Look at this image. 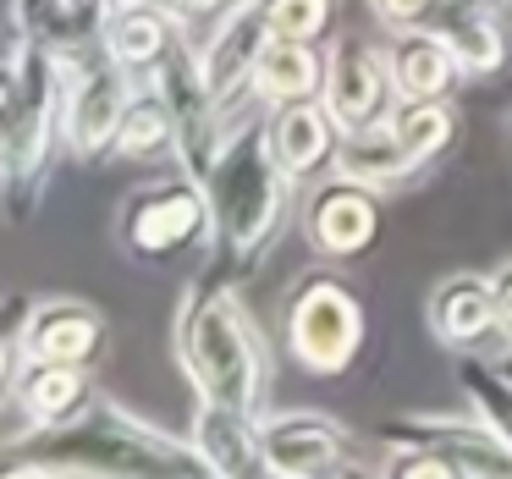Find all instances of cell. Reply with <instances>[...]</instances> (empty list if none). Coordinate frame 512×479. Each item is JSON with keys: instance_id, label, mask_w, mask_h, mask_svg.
<instances>
[{"instance_id": "cell-12", "label": "cell", "mask_w": 512, "mask_h": 479, "mask_svg": "<svg viewBox=\"0 0 512 479\" xmlns=\"http://www.w3.org/2000/svg\"><path fill=\"white\" fill-rule=\"evenodd\" d=\"M270 39H276V28H270L265 0H226L210 17V34L199 39V72H204V89L226 111L254 100V72Z\"/></svg>"}, {"instance_id": "cell-25", "label": "cell", "mask_w": 512, "mask_h": 479, "mask_svg": "<svg viewBox=\"0 0 512 479\" xmlns=\"http://www.w3.org/2000/svg\"><path fill=\"white\" fill-rule=\"evenodd\" d=\"M457 386H463L468 408H474L479 419H485L490 430L512 446V375H501L496 358L485 364V358L463 353V358H457Z\"/></svg>"}, {"instance_id": "cell-15", "label": "cell", "mask_w": 512, "mask_h": 479, "mask_svg": "<svg viewBox=\"0 0 512 479\" xmlns=\"http://www.w3.org/2000/svg\"><path fill=\"white\" fill-rule=\"evenodd\" d=\"M188 441L204 457V468L221 479H248L265 474V452H259V419L232 402H215L204 391H193V419H188Z\"/></svg>"}, {"instance_id": "cell-32", "label": "cell", "mask_w": 512, "mask_h": 479, "mask_svg": "<svg viewBox=\"0 0 512 479\" xmlns=\"http://www.w3.org/2000/svg\"><path fill=\"white\" fill-rule=\"evenodd\" d=\"M496 364H501V375H512V342H507V347H501V353H496Z\"/></svg>"}, {"instance_id": "cell-28", "label": "cell", "mask_w": 512, "mask_h": 479, "mask_svg": "<svg viewBox=\"0 0 512 479\" xmlns=\"http://www.w3.org/2000/svg\"><path fill=\"white\" fill-rule=\"evenodd\" d=\"M446 0H369V12L380 17V28H391V34H408V28H424L441 17Z\"/></svg>"}, {"instance_id": "cell-18", "label": "cell", "mask_w": 512, "mask_h": 479, "mask_svg": "<svg viewBox=\"0 0 512 479\" xmlns=\"http://www.w3.org/2000/svg\"><path fill=\"white\" fill-rule=\"evenodd\" d=\"M430 336L452 353H474L479 342L501 336V320H496V287L490 276H474V270H457V276L435 281L430 287Z\"/></svg>"}, {"instance_id": "cell-7", "label": "cell", "mask_w": 512, "mask_h": 479, "mask_svg": "<svg viewBox=\"0 0 512 479\" xmlns=\"http://www.w3.org/2000/svg\"><path fill=\"white\" fill-rule=\"evenodd\" d=\"M111 347V325L94 303L83 298H23L17 292L6 309V364H0V386L17 380L28 364H78L94 369Z\"/></svg>"}, {"instance_id": "cell-30", "label": "cell", "mask_w": 512, "mask_h": 479, "mask_svg": "<svg viewBox=\"0 0 512 479\" xmlns=\"http://www.w3.org/2000/svg\"><path fill=\"white\" fill-rule=\"evenodd\" d=\"M116 6H122V0H72V12H78L83 28H89V39L105 34V23L116 17Z\"/></svg>"}, {"instance_id": "cell-5", "label": "cell", "mask_w": 512, "mask_h": 479, "mask_svg": "<svg viewBox=\"0 0 512 479\" xmlns=\"http://www.w3.org/2000/svg\"><path fill=\"white\" fill-rule=\"evenodd\" d=\"M111 237L138 265H177V259H210L215 254V210L210 193L193 171L171 166L133 182L116 199Z\"/></svg>"}, {"instance_id": "cell-9", "label": "cell", "mask_w": 512, "mask_h": 479, "mask_svg": "<svg viewBox=\"0 0 512 479\" xmlns=\"http://www.w3.org/2000/svg\"><path fill=\"white\" fill-rule=\"evenodd\" d=\"M320 100H325V111L336 116L342 133L391 122L397 105H402L397 72H391V45H375V39H364V34L331 39V50H325V89H320Z\"/></svg>"}, {"instance_id": "cell-21", "label": "cell", "mask_w": 512, "mask_h": 479, "mask_svg": "<svg viewBox=\"0 0 512 479\" xmlns=\"http://www.w3.org/2000/svg\"><path fill=\"white\" fill-rule=\"evenodd\" d=\"M336 171L369 182V188H380V193H397V188H408V182H419V166H413V155L402 149L397 122H375V127H353V133H342Z\"/></svg>"}, {"instance_id": "cell-17", "label": "cell", "mask_w": 512, "mask_h": 479, "mask_svg": "<svg viewBox=\"0 0 512 479\" xmlns=\"http://www.w3.org/2000/svg\"><path fill=\"white\" fill-rule=\"evenodd\" d=\"M270 144L276 160L292 177L309 182L331 177L336 171V149H342V127L325 111V100H292V105H270Z\"/></svg>"}, {"instance_id": "cell-22", "label": "cell", "mask_w": 512, "mask_h": 479, "mask_svg": "<svg viewBox=\"0 0 512 479\" xmlns=\"http://www.w3.org/2000/svg\"><path fill=\"white\" fill-rule=\"evenodd\" d=\"M325 89V50L320 39H270L254 72V100L292 105V100H320Z\"/></svg>"}, {"instance_id": "cell-8", "label": "cell", "mask_w": 512, "mask_h": 479, "mask_svg": "<svg viewBox=\"0 0 512 479\" xmlns=\"http://www.w3.org/2000/svg\"><path fill=\"white\" fill-rule=\"evenodd\" d=\"M61 67H67V149L78 160H111L127 122V105L138 94L133 72L100 39L61 50Z\"/></svg>"}, {"instance_id": "cell-10", "label": "cell", "mask_w": 512, "mask_h": 479, "mask_svg": "<svg viewBox=\"0 0 512 479\" xmlns=\"http://www.w3.org/2000/svg\"><path fill=\"white\" fill-rule=\"evenodd\" d=\"M380 441L419 446V452H430L452 479H463V474L512 479V446L501 441L474 408H468V419L463 413H397V419L380 424Z\"/></svg>"}, {"instance_id": "cell-14", "label": "cell", "mask_w": 512, "mask_h": 479, "mask_svg": "<svg viewBox=\"0 0 512 479\" xmlns=\"http://www.w3.org/2000/svg\"><path fill=\"white\" fill-rule=\"evenodd\" d=\"M94 380L89 369L78 364H28L17 380H6V419H12V435L6 446L23 441L34 430H61V424L83 419L94 408Z\"/></svg>"}, {"instance_id": "cell-13", "label": "cell", "mask_w": 512, "mask_h": 479, "mask_svg": "<svg viewBox=\"0 0 512 479\" xmlns=\"http://www.w3.org/2000/svg\"><path fill=\"white\" fill-rule=\"evenodd\" d=\"M259 452H265V474L281 479H320L342 474L358 463L353 435L325 413H265L259 419Z\"/></svg>"}, {"instance_id": "cell-20", "label": "cell", "mask_w": 512, "mask_h": 479, "mask_svg": "<svg viewBox=\"0 0 512 479\" xmlns=\"http://www.w3.org/2000/svg\"><path fill=\"white\" fill-rule=\"evenodd\" d=\"M391 72H397L402 100H452V89L463 83V61L435 23L391 39Z\"/></svg>"}, {"instance_id": "cell-2", "label": "cell", "mask_w": 512, "mask_h": 479, "mask_svg": "<svg viewBox=\"0 0 512 479\" xmlns=\"http://www.w3.org/2000/svg\"><path fill=\"white\" fill-rule=\"evenodd\" d=\"M171 347H177V364L193 391L265 419L276 369H270L265 331L254 325V314L243 303V276L237 270H226L221 259H199L193 281L177 298Z\"/></svg>"}, {"instance_id": "cell-1", "label": "cell", "mask_w": 512, "mask_h": 479, "mask_svg": "<svg viewBox=\"0 0 512 479\" xmlns=\"http://www.w3.org/2000/svg\"><path fill=\"white\" fill-rule=\"evenodd\" d=\"M204 193H210L215 210V254L226 270L237 276H254V265L276 248V237L287 232V221L303 210L298 188L287 166L276 160V144H270V105L248 100L232 111L215 155L204 160L199 171Z\"/></svg>"}, {"instance_id": "cell-11", "label": "cell", "mask_w": 512, "mask_h": 479, "mask_svg": "<svg viewBox=\"0 0 512 479\" xmlns=\"http://www.w3.org/2000/svg\"><path fill=\"white\" fill-rule=\"evenodd\" d=\"M303 237H309L314 259H336V265H353L369 248L380 243V188L358 177H331L309 182V199H303Z\"/></svg>"}, {"instance_id": "cell-24", "label": "cell", "mask_w": 512, "mask_h": 479, "mask_svg": "<svg viewBox=\"0 0 512 479\" xmlns=\"http://www.w3.org/2000/svg\"><path fill=\"white\" fill-rule=\"evenodd\" d=\"M391 122H397V138H402V149L413 155L419 177L441 166V160L457 149V138H463V122H457L452 100H402Z\"/></svg>"}, {"instance_id": "cell-19", "label": "cell", "mask_w": 512, "mask_h": 479, "mask_svg": "<svg viewBox=\"0 0 512 479\" xmlns=\"http://www.w3.org/2000/svg\"><path fill=\"white\" fill-rule=\"evenodd\" d=\"M435 28L457 50L463 78H496V72H507L512 39H507V12L501 6H490V0H446Z\"/></svg>"}, {"instance_id": "cell-23", "label": "cell", "mask_w": 512, "mask_h": 479, "mask_svg": "<svg viewBox=\"0 0 512 479\" xmlns=\"http://www.w3.org/2000/svg\"><path fill=\"white\" fill-rule=\"evenodd\" d=\"M111 160H127V166H166V160H177V111H171V100L155 83H138Z\"/></svg>"}, {"instance_id": "cell-27", "label": "cell", "mask_w": 512, "mask_h": 479, "mask_svg": "<svg viewBox=\"0 0 512 479\" xmlns=\"http://www.w3.org/2000/svg\"><path fill=\"white\" fill-rule=\"evenodd\" d=\"M281 39H325L336 28V0H265Z\"/></svg>"}, {"instance_id": "cell-26", "label": "cell", "mask_w": 512, "mask_h": 479, "mask_svg": "<svg viewBox=\"0 0 512 479\" xmlns=\"http://www.w3.org/2000/svg\"><path fill=\"white\" fill-rule=\"evenodd\" d=\"M12 28L28 39H39L45 50H78L94 45L89 28L78 23L72 0H12Z\"/></svg>"}, {"instance_id": "cell-29", "label": "cell", "mask_w": 512, "mask_h": 479, "mask_svg": "<svg viewBox=\"0 0 512 479\" xmlns=\"http://www.w3.org/2000/svg\"><path fill=\"white\" fill-rule=\"evenodd\" d=\"M490 287H496V320H501V342H512V259L490 270Z\"/></svg>"}, {"instance_id": "cell-31", "label": "cell", "mask_w": 512, "mask_h": 479, "mask_svg": "<svg viewBox=\"0 0 512 479\" xmlns=\"http://www.w3.org/2000/svg\"><path fill=\"white\" fill-rule=\"evenodd\" d=\"M149 6H160V12L182 17V23H204V17H215L226 6V0H149Z\"/></svg>"}, {"instance_id": "cell-3", "label": "cell", "mask_w": 512, "mask_h": 479, "mask_svg": "<svg viewBox=\"0 0 512 479\" xmlns=\"http://www.w3.org/2000/svg\"><path fill=\"white\" fill-rule=\"evenodd\" d=\"M56 144H67L61 50H45L39 39L12 28L6 61H0V193H6L12 226H23L34 204L45 199Z\"/></svg>"}, {"instance_id": "cell-6", "label": "cell", "mask_w": 512, "mask_h": 479, "mask_svg": "<svg viewBox=\"0 0 512 479\" xmlns=\"http://www.w3.org/2000/svg\"><path fill=\"white\" fill-rule=\"evenodd\" d=\"M281 342L309 375H347L369 342L364 292L336 259L309 265L281 298Z\"/></svg>"}, {"instance_id": "cell-16", "label": "cell", "mask_w": 512, "mask_h": 479, "mask_svg": "<svg viewBox=\"0 0 512 479\" xmlns=\"http://www.w3.org/2000/svg\"><path fill=\"white\" fill-rule=\"evenodd\" d=\"M182 39H188V23H182V17L160 12L149 0H122L116 17L105 23L100 45L133 72V83H155L160 67L182 50Z\"/></svg>"}, {"instance_id": "cell-4", "label": "cell", "mask_w": 512, "mask_h": 479, "mask_svg": "<svg viewBox=\"0 0 512 479\" xmlns=\"http://www.w3.org/2000/svg\"><path fill=\"white\" fill-rule=\"evenodd\" d=\"M6 474H133V479H166V474H210L193 452L188 435H166L149 419L127 413L122 402L100 397L83 419L61 430H34L6 446L0 457Z\"/></svg>"}]
</instances>
